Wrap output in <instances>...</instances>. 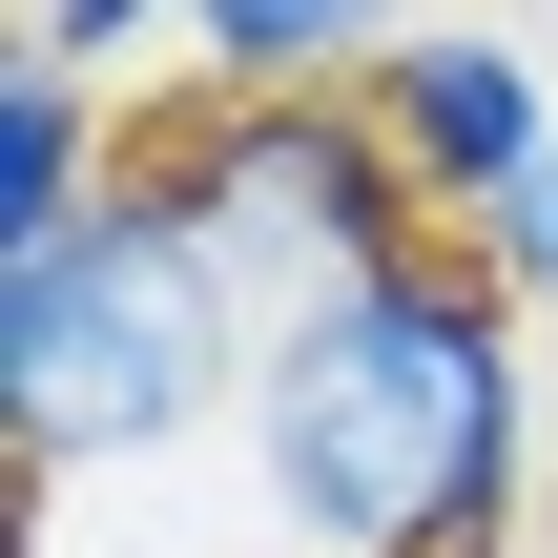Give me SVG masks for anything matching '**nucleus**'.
<instances>
[{
  "label": "nucleus",
  "mask_w": 558,
  "mask_h": 558,
  "mask_svg": "<svg viewBox=\"0 0 558 558\" xmlns=\"http://www.w3.org/2000/svg\"><path fill=\"white\" fill-rule=\"evenodd\" d=\"M228 456L290 558H497L538 497V311L476 248H414L248 352Z\"/></svg>",
  "instance_id": "obj_1"
},
{
  "label": "nucleus",
  "mask_w": 558,
  "mask_h": 558,
  "mask_svg": "<svg viewBox=\"0 0 558 558\" xmlns=\"http://www.w3.org/2000/svg\"><path fill=\"white\" fill-rule=\"evenodd\" d=\"M248 352H269V331L228 311V269L166 228L145 166H124L62 248L0 269V435H21L41 497H83V476H166V456L248 435Z\"/></svg>",
  "instance_id": "obj_2"
},
{
  "label": "nucleus",
  "mask_w": 558,
  "mask_h": 558,
  "mask_svg": "<svg viewBox=\"0 0 558 558\" xmlns=\"http://www.w3.org/2000/svg\"><path fill=\"white\" fill-rule=\"evenodd\" d=\"M124 166L166 186V228L228 269V311H248V331H290V311H331V290H373V269H414V248H456V228L414 207V166L373 145V104L166 83V124H145Z\"/></svg>",
  "instance_id": "obj_3"
},
{
  "label": "nucleus",
  "mask_w": 558,
  "mask_h": 558,
  "mask_svg": "<svg viewBox=\"0 0 558 558\" xmlns=\"http://www.w3.org/2000/svg\"><path fill=\"white\" fill-rule=\"evenodd\" d=\"M352 104H373V145L414 166V207H435V228H476V207L558 145V41H538V21H414Z\"/></svg>",
  "instance_id": "obj_4"
},
{
  "label": "nucleus",
  "mask_w": 558,
  "mask_h": 558,
  "mask_svg": "<svg viewBox=\"0 0 558 558\" xmlns=\"http://www.w3.org/2000/svg\"><path fill=\"white\" fill-rule=\"evenodd\" d=\"M124 145H145V124H124V83H83V62H41V41L0 21V269H21V248H62V228L124 186Z\"/></svg>",
  "instance_id": "obj_5"
},
{
  "label": "nucleus",
  "mask_w": 558,
  "mask_h": 558,
  "mask_svg": "<svg viewBox=\"0 0 558 558\" xmlns=\"http://www.w3.org/2000/svg\"><path fill=\"white\" fill-rule=\"evenodd\" d=\"M393 41L414 0H186V83H248V104H352Z\"/></svg>",
  "instance_id": "obj_6"
},
{
  "label": "nucleus",
  "mask_w": 558,
  "mask_h": 558,
  "mask_svg": "<svg viewBox=\"0 0 558 558\" xmlns=\"http://www.w3.org/2000/svg\"><path fill=\"white\" fill-rule=\"evenodd\" d=\"M0 21H21L41 62H83V83H145V62L186 83V0H0Z\"/></svg>",
  "instance_id": "obj_7"
},
{
  "label": "nucleus",
  "mask_w": 558,
  "mask_h": 558,
  "mask_svg": "<svg viewBox=\"0 0 558 558\" xmlns=\"http://www.w3.org/2000/svg\"><path fill=\"white\" fill-rule=\"evenodd\" d=\"M456 248H476V269L518 290V311H558V145L518 166V186H497V207H476V228H456Z\"/></svg>",
  "instance_id": "obj_8"
}]
</instances>
